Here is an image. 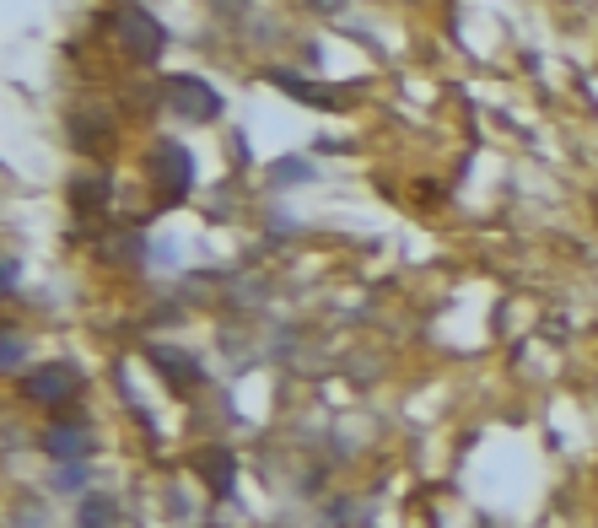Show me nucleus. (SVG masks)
<instances>
[{
    "instance_id": "obj_8",
    "label": "nucleus",
    "mask_w": 598,
    "mask_h": 528,
    "mask_svg": "<svg viewBox=\"0 0 598 528\" xmlns=\"http://www.w3.org/2000/svg\"><path fill=\"white\" fill-rule=\"evenodd\" d=\"M308 173V162H275V178H302Z\"/></svg>"
},
{
    "instance_id": "obj_4",
    "label": "nucleus",
    "mask_w": 598,
    "mask_h": 528,
    "mask_svg": "<svg viewBox=\"0 0 598 528\" xmlns=\"http://www.w3.org/2000/svg\"><path fill=\"white\" fill-rule=\"evenodd\" d=\"M70 383H76V372H70V367H38V372H27V399L54 405V399H65V394H70Z\"/></svg>"
},
{
    "instance_id": "obj_2",
    "label": "nucleus",
    "mask_w": 598,
    "mask_h": 528,
    "mask_svg": "<svg viewBox=\"0 0 598 528\" xmlns=\"http://www.w3.org/2000/svg\"><path fill=\"white\" fill-rule=\"evenodd\" d=\"M119 38L135 59H156V49H162V27L140 5H119Z\"/></svg>"
},
{
    "instance_id": "obj_6",
    "label": "nucleus",
    "mask_w": 598,
    "mask_h": 528,
    "mask_svg": "<svg viewBox=\"0 0 598 528\" xmlns=\"http://www.w3.org/2000/svg\"><path fill=\"white\" fill-rule=\"evenodd\" d=\"M49 453H54V459H65V453H86V437L70 432V426H54V432H49Z\"/></svg>"
},
{
    "instance_id": "obj_3",
    "label": "nucleus",
    "mask_w": 598,
    "mask_h": 528,
    "mask_svg": "<svg viewBox=\"0 0 598 528\" xmlns=\"http://www.w3.org/2000/svg\"><path fill=\"white\" fill-rule=\"evenodd\" d=\"M167 92H173V108H178V113H189V119H216V113H221V97H216V86H210V81L173 76V81H167Z\"/></svg>"
},
{
    "instance_id": "obj_7",
    "label": "nucleus",
    "mask_w": 598,
    "mask_h": 528,
    "mask_svg": "<svg viewBox=\"0 0 598 528\" xmlns=\"http://www.w3.org/2000/svg\"><path fill=\"white\" fill-rule=\"evenodd\" d=\"M103 194H108V189H103V178H76V183H70V200H76V205H86V210H92V205H103Z\"/></svg>"
},
{
    "instance_id": "obj_9",
    "label": "nucleus",
    "mask_w": 598,
    "mask_h": 528,
    "mask_svg": "<svg viewBox=\"0 0 598 528\" xmlns=\"http://www.w3.org/2000/svg\"><path fill=\"white\" fill-rule=\"evenodd\" d=\"M22 362V340L16 335H5V367H16Z\"/></svg>"
},
{
    "instance_id": "obj_1",
    "label": "nucleus",
    "mask_w": 598,
    "mask_h": 528,
    "mask_svg": "<svg viewBox=\"0 0 598 528\" xmlns=\"http://www.w3.org/2000/svg\"><path fill=\"white\" fill-rule=\"evenodd\" d=\"M151 173H156V183L167 189V205H178V200H183V189H189V178H194V167H189V151H183L178 140H162V146H156V157H151Z\"/></svg>"
},
{
    "instance_id": "obj_5",
    "label": "nucleus",
    "mask_w": 598,
    "mask_h": 528,
    "mask_svg": "<svg viewBox=\"0 0 598 528\" xmlns=\"http://www.w3.org/2000/svg\"><path fill=\"white\" fill-rule=\"evenodd\" d=\"M151 362H156L173 383H194V378H200V367H189V362H183V351H151Z\"/></svg>"
}]
</instances>
